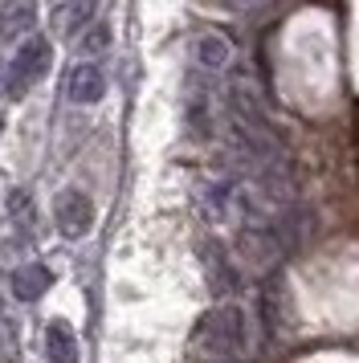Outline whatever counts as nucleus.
Instances as JSON below:
<instances>
[{
  "mask_svg": "<svg viewBox=\"0 0 359 363\" xmlns=\"http://www.w3.org/2000/svg\"><path fill=\"white\" fill-rule=\"evenodd\" d=\"M196 351L212 363H233L245 355L249 347V318L237 302H221L212 306L200 323H196V335H192Z\"/></svg>",
  "mask_w": 359,
  "mask_h": 363,
  "instance_id": "nucleus-1",
  "label": "nucleus"
},
{
  "mask_svg": "<svg viewBox=\"0 0 359 363\" xmlns=\"http://www.w3.org/2000/svg\"><path fill=\"white\" fill-rule=\"evenodd\" d=\"M49 62H53V50H49L45 37L33 33L29 41H21V45H16L13 66H9V94L21 99L25 90H33V86L49 74Z\"/></svg>",
  "mask_w": 359,
  "mask_h": 363,
  "instance_id": "nucleus-2",
  "label": "nucleus"
},
{
  "mask_svg": "<svg viewBox=\"0 0 359 363\" xmlns=\"http://www.w3.org/2000/svg\"><path fill=\"white\" fill-rule=\"evenodd\" d=\"M53 225H57V233L65 241H82L86 233L94 229V204H90V196L82 188L57 192V200H53Z\"/></svg>",
  "mask_w": 359,
  "mask_h": 363,
  "instance_id": "nucleus-3",
  "label": "nucleus"
},
{
  "mask_svg": "<svg viewBox=\"0 0 359 363\" xmlns=\"http://www.w3.org/2000/svg\"><path fill=\"white\" fill-rule=\"evenodd\" d=\"M188 57H192V66L204 74V78H221L233 69L237 62V53H233V41L221 37L216 29H200V33L188 41Z\"/></svg>",
  "mask_w": 359,
  "mask_h": 363,
  "instance_id": "nucleus-4",
  "label": "nucleus"
},
{
  "mask_svg": "<svg viewBox=\"0 0 359 363\" xmlns=\"http://www.w3.org/2000/svg\"><path fill=\"white\" fill-rule=\"evenodd\" d=\"M41 21L37 0H0V45H21L29 41Z\"/></svg>",
  "mask_w": 359,
  "mask_h": 363,
  "instance_id": "nucleus-5",
  "label": "nucleus"
},
{
  "mask_svg": "<svg viewBox=\"0 0 359 363\" xmlns=\"http://www.w3.org/2000/svg\"><path fill=\"white\" fill-rule=\"evenodd\" d=\"M65 94L74 106H94L106 99V74L98 62H78V66L65 74Z\"/></svg>",
  "mask_w": 359,
  "mask_h": 363,
  "instance_id": "nucleus-6",
  "label": "nucleus"
},
{
  "mask_svg": "<svg viewBox=\"0 0 359 363\" xmlns=\"http://www.w3.org/2000/svg\"><path fill=\"white\" fill-rule=\"evenodd\" d=\"M102 0H57L53 4V29L57 37H82L98 21Z\"/></svg>",
  "mask_w": 359,
  "mask_h": 363,
  "instance_id": "nucleus-7",
  "label": "nucleus"
},
{
  "mask_svg": "<svg viewBox=\"0 0 359 363\" xmlns=\"http://www.w3.org/2000/svg\"><path fill=\"white\" fill-rule=\"evenodd\" d=\"M204 274H209V286L216 298H225L237 290V269H233V257L225 253V245L209 241L204 245Z\"/></svg>",
  "mask_w": 359,
  "mask_h": 363,
  "instance_id": "nucleus-8",
  "label": "nucleus"
},
{
  "mask_svg": "<svg viewBox=\"0 0 359 363\" xmlns=\"http://www.w3.org/2000/svg\"><path fill=\"white\" fill-rule=\"evenodd\" d=\"M9 286H13V294L21 298V302H37V298L53 286V274H49V265H41V262H25V265L13 269Z\"/></svg>",
  "mask_w": 359,
  "mask_h": 363,
  "instance_id": "nucleus-9",
  "label": "nucleus"
},
{
  "mask_svg": "<svg viewBox=\"0 0 359 363\" xmlns=\"http://www.w3.org/2000/svg\"><path fill=\"white\" fill-rule=\"evenodd\" d=\"M45 359L49 363H78V339L62 318H53L45 327Z\"/></svg>",
  "mask_w": 359,
  "mask_h": 363,
  "instance_id": "nucleus-10",
  "label": "nucleus"
},
{
  "mask_svg": "<svg viewBox=\"0 0 359 363\" xmlns=\"http://www.w3.org/2000/svg\"><path fill=\"white\" fill-rule=\"evenodd\" d=\"M111 41H114V33H111V25L106 21H94L86 33L78 37V53H82V62H98L102 53L111 50Z\"/></svg>",
  "mask_w": 359,
  "mask_h": 363,
  "instance_id": "nucleus-11",
  "label": "nucleus"
},
{
  "mask_svg": "<svg viewBox=\"0 0 359 363\" xmlns=\"http://www.w3.org/2000/svg\"><path fill=\"white\" fill-rule=\"evenodd\" d=\"M0 363H21V335L13 318H0Z\"/></svg>",
  "mask_w": 359,
  "mask_h": 363,
  "instance_id": "nucleus-12",
  "label": "nucleus"
},
{
  "mask_svg": "<svg viewBox=\"0 0 359 363\" xmlns=\"http://www.w3.org/2000/svg\"><path fill=\"white\" fill-rule=\"evenodd\" d=\"M233 13H265L270 4H277V0H225Z\"/></svg>",
  "mask_w": 359,
  "mask_h": 363,
  "instance_id": "nucleus-13",
  "label": "nucleus"
},
{
  "mask_svg": "<svg viewBox=\"0 0 359 363\" xmlns=\"http://www.w3.org/2000/svg\"><path fill=\"white\" fill-rule=\"evenodd\" d=\"M4 94H9V66L0 62V99H4Z\"/></svg>",
  "mask_w": 359,
  "mask_h": 363,
  "instance_id": "nucleus-14",
  "label": "nucleus"
},
{
  "mask_svg": "<svg viewBox=\"0 0 359 363\" xmlns=\"http://www.w3.org/2000/svg\"><path fill=\"white\" fill-rule=\"evenodd\" d=\"M0 131H4V118H0Z\"/></svg>",
  "mask_w": 359,
  "mask_h": 363,
  "instance_id": "nucleus-15",
  "label": "nucleus"
}]
</instances>
